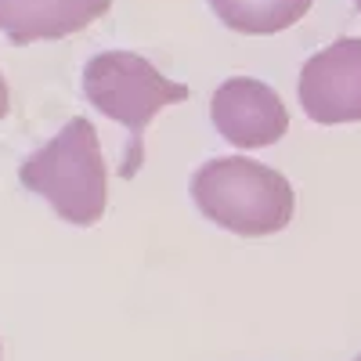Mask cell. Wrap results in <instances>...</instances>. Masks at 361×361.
I'll return each mask as SVG.
<instances>
[{"instance_id":"cell-10","label":"cell","mask_w":361,"mask_h":361,"mask_svg":"<svg viewBox=\"0 0 361 361\" xmlns=\"http://www.w3.org/2000/svg\"><path fill=\"white\" fill-rule=\"evenodd\" d=\"M357 361H361V357H357Z\"/></svg>"},{"instance_id":"cell-7","label":"cell","mask_w":361,"mask_h":361,"mask_svg":"<svg viewBox=\"0 0 361 361\" xmlns=\"http://www.w3.org/2000/svg\"><path fill=\"white\" fill-rule=\"evenodd\" d=\"M214 15L235 33H279L311 11V0H209Z\"/></svg>"},{"instance_id":"cell-3","label":"cell","mask_w":361,"mask_h":361,"mask_svg":"<svg viewBox=\"0 0 361 361\" xmlns=\"http://www.w3.org/2000/svg\"><path fill=\"white\" fill-rule=\"evenodd\" d=\"M83 94L102 116L123 123L130 134V152H127V166L123 177L137 173L141 163V134L152 123V116L173 102L188 98L185 83H173L166 76H159V69L152 62H145L141 54L130 51H105L94 54L83 69Z\"/></svg>"},{"instance_id":"cell-5","label":"cell","mask_w":361,"mask_h":361,"mask_svg":"<svg viewBox=\"0 0 361 361\" xmlns=\"http://www.w3.org/2000/svg\"><path fill=\"white\" fill-rule=\"evenodd\" d=\"M209 112H214L217 134L238 148L275 145L289 127V112H286L282 98L267 83L246 80V76L221 83Z\"/></svg>"},{"instance_id":"cell-1","label":"cell","mask_w":361,"mask_h":361,"mask_svg":"<svg viewBox=\"0 0 361 361\" xmlns=\"http://www.w3.org/2000/svg\"><path fill=\"white\" fill-rule=\"evenodd\" d=\"M192 199L217 228L235 235H275L293 221L296 195L289 180L243 156L209 159L192 177Z\"/></svg>"},{"instance_id":"cell-2","label":"cell","mask_w":361,"mask_h":361,"mask_svg":"<svg viewBox=\"0 0 361 361\" xmlns=\"http://www.w3.org/2000/svg\"><path fill=\"white\" fill-rule=\"evenodd\" d=\"M18 180L47 199L62 221L90 228L105 214V163L98 130L80 116L69 119L44 148L22 159Z\"/></svg>"},{"instance_id":"cell-8","label":"cell","mask_w":361,"mask_h":361,"mask_svg":"<svg viewBox=\"0 0 361 361\" xmlns=\"http://www.w3.org/2000/svg\"><path fill=\"white\" fill-rule=\"evenodd\" d=\"M0 116H8V83H4V73H0Z\"/></svg>"},{"instance_id":"cell-4","label":"cell","mask_w":361,"mask_h":361,"mask_svg":"<svg viewBox=\"0 0 361 361\" xmlns=\"http://www.w3.org/2000/svg\"><path fill=\"white\" fill-rule=\"evenodd\" d=\"M300 105L314 123L361 119V37H343L307 58L300 73Z\"/></svg>"},{"instance_id":"cell-6","label":"cell","mask_w":361,"mask_h":361,"mask_svg":"<svg viewBox=\"0 0 361 361\" xmlns=\"http://www.w3.org/2000/svg\"><path fill=\"white\" fill-rule=\"evenodd\" d=\"M109 11V0H0V33L11 44L80 33Z\"/></svg>"},{"instance_id":"cell-9","label":"cell","mask_w":361,"mask_h":361,"mask_svg":"<svg viewBox=\"0 0 361 361\" xmlns=\"http://www.w3.org/2000/svg\"><path fill=\"white\" fill-rule=\"evenodd\" d=\"M354 8H357V11H361V0H354Z\"/></svg>"}]
</instances>
